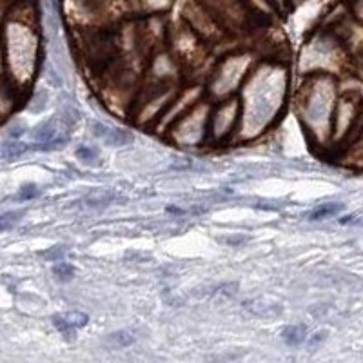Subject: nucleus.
I'll list each match as a JSON object with an SVG mask.
<instances>
[{
    "label": "nucleus",
    "instance_id": "nucleus-13",
    "mask_svg": "<svg viewBox=\"0 0 363 363\" xmlns=\"http://www.w3.org/2000/svg\"><path fill=\"white\" fill-rule=\"evenodd\" d=\"M78 158L84 160V162H89L93 163L95 160H98V154H96L95 149H91V147H82V149H78Z\"/></svg>",
    "mask_w": 363,
    "mask_h": 363
},
{
    "label": "nucleus",
    "instance_id": "nucleus-5",
    "mask_svg": "<svg viewBox=\"0 0 363 363\" xmlns=\"http://www.w3.org/2000/svg\"><path fill=\"white\" fill-rule=\"evenodd\" d=\"M135 343V336L129 331L111 332L104 338V345L108 349H126L129 345Z\"/></svg>",
    "mask_w": 363,
    "mask_h": 363
},
{
    "label": "nucleus",
    "instance_id": "nucleus-6",
    "mask_svg": "<svg viewBox=\"0 0 363 363\" xmlns=\"http://www.w3.org/2000/svg\"><path fill=\"white\" fill-rule=\"evenodd\" d=\"M118 195L113 193V191H95V193H91L89 196H86V205L87 207H108L111 205L113 202H117Z\"/></svg>",
    "mask_w": 363,
    "mask_h": 363
},
{
    "label": "nucleus",
    "instance_id": "nucleus-4",
    "mask_svg": "<svg viewBox=\"0 0 363 363\" xmlns=\"http://www.w3.org/2000/svg\"><path fill=\"white\" fill-rule=\"evenodd\" d=\"M245 309L253 313L254 316L258 318H274L281 313V305L274 304V302H267V299H251V302H245Z\"/></svg>",
    "mask_w": 363,
    "mask_h": 363
},
{
    "label": "nucleus",
    "instance_id": "nucleus-1",
    "mask_svg": "<svg viewBox=\"0 0 363 363\" xmlns=\"http://www.w3.org/2000/svg\"><path fill=\"white\" fill-rule=\"evenodd\" d=\"M33 138L38 144V149L50 151L62 147L68 142V135L64 131V120L62 118H53V120L36 126L35 131H33Z\"/></svg>",
    "mask_w": 363,
    "mask_h": 363
},
{
    "label": "nucleus",
    "instance_id": "nucleus-7",
    "mask_svg": "<svg viewBox=\"0 0 363 363\" xmlns=\"http://www.w3.org/2000/svg\"><path fill=\"white\" fill-rule=\"evenodd\" d=\"M307 327L305 325H289L281 331V338L287 345H299L307 340Z\"/></svg>",
    "mask_w": 363,
    "mask_h": 363
},
{
    "label": "nucleus",
    "instance_id": "nucleus-2",
    "mask_svg": "<svg viewBox=\"0 0 363 363\" xmlns=\"http://www.w3.org/2000/svg\"><path fill=\"white\" fill-rule=\"evenodd\" d=\"M91 131L93 135L102 140L104 144L111 145V147H118V145H127L133 140L131 133L124 131V129H118V127H111L108 124L102 122H93L91 124Z\"/></svg>",
    "mask_w": 363,
    "mask_h": 363
},
{
    "label": "nucleus",
    "instance_id": "nucleus-3",
    "mask_svg": "<svg viewBox=\"0 0 363 363\" xmlns=\"http://www.w3.org/2000/svg\"><path fill=\"white\" fill-rule=\"evenodd\" d=\"M89 318L87 314L80 313V311H71V313H64V314H54L53 316V325L62 332L64 336L71 338V334L75 336L77 329L86 327Z\"/></svg>",
    "mask_w": 363,
    "mask_h": 363
},
{
    "label": "nucleus",
    "instance_id": "nucleus-12",
    "mask_svg": "<svg viewBox=\"0 0 363 363\" xmlns=\"http://www.w3.org/2000/svg\"><path fill=\"white\" fill-rule=\"evenodd\" d=\"M236 283H222V286H218L216 289H214V295L216 296H223V298H231V296L236 295Z\"/></svg>",
    "mask_w": 363,
    "mask_h": 363
},
{
    "label": "nucleus",
    "instance_id": "nucleus-9",
    "mask_svg": "<svg viewBox=\"0 0 363 363\" xmlns=\"http://www.w3.org/2000/svg\"><path fill=\"white\" fill-rule=\"evenodd\" d=\"M53 274L57 280L69 281L73 280V276H75V269H73V265H69V263L59 262L53 265Z\"/></svg>",
    "mask_w": 363,
    "mask_h": 363
},
{
    "label": "nucleus",
    "instance_id": "nucleus-15",
    "mask_svg": "<svg viewBox=\"0 0 363 363\" xmlns=\"http://www.w3.org/2000/svg\"><path fill=\"white\" fill-rule=\"evenodd\" d=\"M227 245H232V247H236V245L244 244V242H247V236H232V238H225Z\"/></svg>",
    "mask_w": 363,
    "mask_h": 363
},
{
    "label": "nucleus",
    "instance_id": "nucleus-8",
    "mask_svg": "<svg viewBox=\"0 0 363 363\" xmlns=\"http://www.w3.org/2000/svg\"><path fill=\"white\" fill-rule=\"evenodd\" d=\"M341 207H343L341 204H323L320 205V207L314 209L313 213H311V216H309V220H323V218L332 216V214H336L338 211H341Z\"/></svg>",
    "mask_w": 363,
    "mask_h": 363
},
{
    "label": "nucleus",
    "instance_id": "nucleus-14",
    "mask_svg": "<svg viewBox=\"0 0 363 363\" xmlns=\"http://www.w3.org/2000/svg\"><path fill=\"white\" fill-rule=\"evenodd\" d=\"M38 195V189H36L35 184H29V186H24L18 193V198L20 200H29V198H35Z\"/></svg>",
    "mask_w": 363,
    "mask_h": 363
},
{
    "label": "nucleus",
    "instance_id": "nucleus-11",
    "mask_svg": "<svg viewBox=\"0 0 363 363\" xmlns=\"http://www.w3.org/2000/svg\"><path fill=\"white\" fill-rule=\"evenodd\" d=\"M27 149H29L27 145L20 144V142H13V144L4 145V149H2V156H4V158H18V156H22Z\"/></svg>",
    "mask_w": 363,
    "mask_h": 363
},
{
    "label": "nucleus",
    "instance_id": "nucleus-10",
    "mask_svg": "<svg viewBox=\"0 0 363 363\" xmlns=\"http://www.w3.org/2000/svg\"><path fill=\"white\" fill-rule=\"evenodd\" d=\"M24 211H9V213L0 214V232L8 231L11 227H15L18 223V220L22 218Z\"/></svg>",
    "mask_w": 363,
    "mask_h": 363
}]
</instances>
